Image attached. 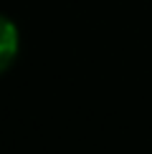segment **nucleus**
Returning <instances> with one entry per match:
<instances>
[{"label":"nucleus","instance_id":"nucleus-1","mask_svg":"<svg viewBox=\"0 0 152 154\" xmlns=\"http://www.w3.org/2000/svg\"><path fill=\"white\" fill-rule=\"evenodd\" d=\"M18 53V33H15V25H13L8 18L0 15V71L13 63Z\"/></svg>","mask_w":152,"mask_h":154}]
</instances>
